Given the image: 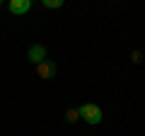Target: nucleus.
I'll return each instance as SVG.
<instances>
[{
	"instance_id": "1",
	"label": "nucleus",
	"mask_w": 145,
	"mask_h": 136,
	"mask_svg": "<svg viewBox=\"0 0 145 136\" xmlns=\"http://www.w3.org/2000/svg\"><path fill=\"white\" fill-rule=\"evenodd\" d=\"M80 110V117H82L87 124H99L102 121V107L99 105H94V102H87V105H82V107H78Z\"/></svg>"
},
{
	"instance_id": "2",
	"label": "nucleus",
	"mask_w": 145,
	"mask_h": 136,
	"mask_svg": "<svg viewBox=\"0 0 145 136\" xmlns=\"http://www.w3.org/2000/svg\"><path fill=\"white\" fill-rule=\"evenodd\" d=\"M36 73H39V78H44V80H51L53 75H56V63L53 61H41V63H36Z\"/></svg>"
},
{
	"instance_id": "3",
	"label": "nucleus",
	"mask_w": 145,
	"mask_h": 136,
	"mask_svg": "<svg viewBox=\"0 0 145 136\" xmlns=\"http://www.w3.org/2000/svg\"><path fill=\"white\" fill-rule=\"evenodd\" d=\"M46 56H48V51H46V46H41V44H34V46L29 49V61L34 63H41V61H46Z\"/></svg>"
},
{
	"instance_id": "4",
	"label": "nucleus",
	"mask_w": 145,
	"mask_h": 136,
	"mask_svg": "<svg viewBox=\"0 0 145 136\" xmlns=\"http://www.w3.org/2000/svg\"><path fill=\"white\" fill-rule=\"evenodd\" d=\"M10 12L12 15H27L29 12V7H31V0H10Z\"/></svg>"
},
{
	"instance_id": "5",
	"label": "nucleus",
	"mask_w": 145,
	"mask_h": 136,
	"mask_svg": "<svg viewBox=\"0 0 145 136\" xmlns=\"http://www.w3.org/2000/svg\"><path fill=\"white\" fill-rule=\"evenodd\" d=\"M63 3L65 0H41V5L48 7V10H58V7H63Z\"/></svg>"
},
{
	"instance_id": "6",
	"label": "nucleus",
	"mask_w": 145,
	"mask_h": 136,
	"mask_svg": "<svg viewBox=\"0 0 145 136\" xmlns=\"http://www.w3.org/2000/svg\"><path fill=\"white\" fill-rule=\"evenodd\" d=\"M65 119H68V121H78V119H80V110H78V107H72V110H68Z\"/></svg>"
},
{
	"instance_id": "7",
	"label": "nucleus",
	"mask_w": 145,
	"mask_h": 136,
	"mask_svg": "<svg viewBox=\"0 0 145 136\" xmlns=\"http://www.w3.org/2000/svg\"><path fill=\"white\" fill-rule=\"evenodd\" d=\"M140 58H143V53H140V51H131V61H133V63H138Z\"/></svg>"
},
{
	"instance_id": "8",
	"label": "nucleus",
	"mask_w": 145,
	"mask_h": 136,
	"mask_svg": "<svg viewBox=\"0 0 145 136\" xmlns=\"http://www.w3.org/2000/svg\"><path fill=\"white\" fill-rule=\"evenodd\" d=\"M0 3H3V0H0Z\"/></svg>"
}]
</instances>
